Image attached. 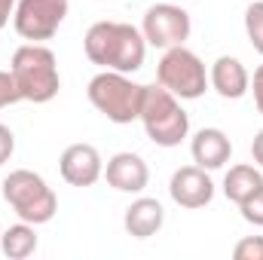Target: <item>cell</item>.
Returning a JSON list of instances; mask_svg holds the SVG:
<instances>
[{
    "label": "cell",
    "mask_w": 263,
    "mask_h": 260,
    "mask_svg": "<svg viewBox=\"0 0 263 260\" xmlns=\"http://www.w3.org/2000/svg\"><path fill=\"white\" fill-rule=\"evenodd\" d=\"M86 59L104 70L135 73L144 67L147 40L129 22H95L83 37Z\"/></svg>",
    "instance_id": "cell-1"
},
{
    "label": "cell",
    "mask_w": 263,
    "mask_h": 260,
    "mask_svg": "<svg viewBox=\"0 0 263 260\" xmlns=\"http://www.w3.org/2000/svg\"><path fill=\"white\" fill-rule=\"evenodd\" d=\"M9 70L18 83L22 101H34V104H46L59 95L62 89V77H59V62L55 52L43 43H25L12 52Z\"/></svg>",
    "instance_id": "cell-2"
},
{
    "label": "cell",
    "mask_w": 263,
    "mask_h": 260,
    "mask_svg": "<svg viewBox=\"0 0 263 260\" xmlns=\"http://www.w3.org/2000/svg\"><path fill=\"white\" fill-rule=\"evenodd\" d=\"M144 92H147V86L129 80V73H120V70L95 73L89 80V89H86L92 107L117 126H129L135 120H141Z\"/></svg>",
    "instance_id": "cell-3"
},
{
    "label": "cell",
    "mask_w": 263,
    "mask_h": 260,
    "mask_svg": "<svg viewBox=\"0 0 263 260\" xmlns=\"http://www.w3.org/2000/svg\"><path fill=\"white\" fill-rule=\"evenodd\" d=\"M3 199L25 224H49L59 211V196L43 181V175L31 169H15L3 178Z\"/></svg>",
    "instance_id": "cell-4"
},
{
    "label": "cell",
    "mask_w": 263,
    "mask_h": 260,
    "mask_svg": "<svg viewBox=\"0 0 263 260\" xmlns=\"http://www.w3.org/2000/svg\"><path fill=\"white\" fill-rule=\"evenodd\" d=\"M141 123H144L147 138L156 147H178L190 135V117H187V110L162 86H147L144 104H141Z\"/></svg>",
    "instance_id": "cell-5"
},
{
    "label": "cell",
    "mask_w": 263,
    "mask_h": 260,
    "mask_svg": "<svg viewBox=\"0 0 263 260\" xmlns=\"http://www.w3.org/2000/svg\"><path fill=\"white\" fill-rule=\"evenodd\" d=\"M156 80L162 89H168L175 98H202L208 89V70L205 62L187 46H172L156 65Z\"/></svg>",
    "instance_id": "cell-6"
},
{
    "label": "cell",
    "mask_w": 263,
    "mask_h": 260,
    "mask_svg": "<svg viewBox=\"0 0 263 260\" xmlns=\"http://www.w3.org/2000/svg\"><path fill=\"white\" fill-rule=\"evenodd\" d=\"M190 12L172 0L165 3H156L144 12V22H141V34L147 40V46H156V49H172V46H184L190 40Z\"/></svg>",
    "instance_id": "cell-7"
},
{
    "label": "cell",
    "mask_w": 263,
    "mask_h": 260,
    "mask_svg": "<svg viewBox=\"0 0 263 260\" xmlns=\"http://www.w3.org/2000/svg\"><path fill=\"white\" fill-rule=\"evenodd\" d=\"M67 6H70L67 0H18L12 12L15 34L31 43L55 37V31L62 28L67 15Z\"/></svg>",
    "instance_id": "cell-8"
},
{
    "label": "cell",
    "mask_w": 263,
    "mask_h": 260,
    "mask_svg": "<svg viewBox=\"0 0 263 260\" xmlns=\"http://www.w3.org/2000/svg\"><path fill=\"white\" fill-rule=\"evenodd\" d=\"M59 172L70 187H92L104 175V159L92 144H70L59 159Z\"/></svg>",
    "instance_id": "cell-9"
},
{
    "label": "cell",
    "mask_w": 263,
    "mask_h": 260,
    "mask_svg": "<svg viewBox=\"0 0 263 260\" xmlns=\"http://www.w3.org/2000/svg\"><path fill=\"white\" fill-rule=\"evenodd\" d=\"M168 193L181 208H205L214 199V181L202 165H184L172 175Z\"/></svg>",
    "instance_id": "cell-10"
},
{
    "label": "cell",
    "mask_w": 263,
    "mask_h": 260,
    "mask_svg": "<svg viewBox=\"0 0 263 260\" xmlns=\"http://www.w3.org/2000/svg\"><path fill=\"white\" fill-rule=\"evenodd\" d=\"M104 178H107V187H114L120 193H141L150 184V169L138 153L123 150V153H114L107 159Z\"/></svg>",
    "instance_id": "cell-11"
},
{
    "label": "cell",
    "mask_w": 263,
    "mask_h": 260,
    "mask_svg": "<svg viewBox=\"0 0 263 260\" xmlns=\"http://www.w3.org/2000/svg\"><path fill=\"white\" fill-rule=\"evenodd\" d=\"M190 153H193V162L202 165L205 172H214V169H223L233 156V141L227 138L223 129H199L190 141Z\"/></svg>",
    "instance_id": "cell-12"
},
{
    "label": "cell",
    "mask_w": 263,
    "mask_h": 260,
    "mask_svg": "<svg viewBox=\"0 0 263 260\" xmlns=\"http://www.w3.org/2000/svg\"><path fill=\"white\" fill-rule=\"evenodd\" d=\"M208 86H211L220 98L236 101V98H242V95L251 89V77H248V70H245V65H242L239 59L220 55V59L211 65V70H208Z\"/></svg>",
    "instance_id": "cell-13"
},
{
    "label": "cell",
    "mask_w": 263,
    "mask_h": 260,
    "mask_svg": "<svg viewBox=\"0 0 263 260\" xmlns=\"http://www.w3.org/2000/svg\"><path fill=\"white\" fill-rule=\"evenodd\" d=\"M162 224H165V208L159 199H150V196L135 199L123 214V227L132 239H150L162 230Z\"/></svg>",
    "instance_id": "cell-14"
},
{
    "label": "cell",
    "mask_w": 263,
    "mask_h": 260,
    "mask_svg": "<svg viewBox=\"0 0 263 260\" xmlns=\"http://www.w3.org/2000/svg\"><path fill=\"white\" fill-rule=\"evenodd\" d=\"M257 190H263V172L257 165L239 162V165H233V169L227 172V178H223V196H227L230 202H236V205L248 202Z\"/></svg>",
    "instance_id": "cell-15"
},
{
    "label": "cell",
    "mask_w": 263,
    "mask_h": 260,
    "mask_svg": "<svg viewBox=\"0 0 263 260\" xmlns=\"http://www.w3.org/2000/svg\"><path fill=\"white\" fill-rule=\"evenodd\" d=\"M0 251L9 260H25L37 251V233L34 224H12L9 230L0 233Z\"/></svg>",
    "instance_id": "cell-16"
},
{
    "label": "cell",
    "mask_w": 263,
    "mask_h": 260,
    "mask_svg": "<svg viewBox=\"0 0 263 260\" xmlns=\"http://www.w3.org/2000/svg\"><path fill=\"white\" fill-rule=\"evenodd\" d=\"M245 34H248L254 52L263 55V0L251 3V6L245 9Z\"/></svg>",
    "instance_id": "cell-17"
},
{
    "label": "cell",
    "mask_w": 263,
    "mask_h": 260,
    "mask_svg": "<svg viewBox=\"0 0 263 260\" xmlns=\"http://www.w3.org/2000/svg\"><path fill=\"white\" fill-rule=\"evenodd\" d=\"M236 260H263V236H245L233 248Z\"/></svg>",
    "instance_id": "cell-18"
},
{
    "label": "cell",
    "mask_w": 263,
    "mask_h": 260,
    "mask_svg": "<svg viewBox=\"0 0 263 260\" xmlns=\"http://www.w3.org/2000/svg\"><path fill=\"white\" fill-rule=\"evenodd\" d=\"M22 101V92H18V83L12 77V70H0V110Z\"/></svg>",
    "instance_id": "cell-19"
},
{
    "label": "cell",
    "mask_w": 263,
    "mask_h": 260,
    "mask_svg": "<svg viewBox=\"0 0 263 260\" xmlns=\"http://www.w3.org/2000/svg\"><path fill=\"white\" fill-rule=\"evenodd\" d=\"M239 211H242V217H245L248 224L263 227V190H257L248 202H242V205H239Z\"/></svg>",
    "instance_id": "cell-20"
},
{
    "label": "cell",
    "mask_w": 263,
    "mask_h": 260,
    "mask_svg": "<svg viewBox=\"0 0 263 260\" xmlns=\"http://www.w3.org/2000/svg\"><path fill=\"white\" fill-rule=\"evenodd\" d=\"M12 153H15V135L9 126L0 123V165H6L12 159Z\"/></svg>",
    "instance_id": "cell-21"
},
{
    "label": "cell",
    "mask_w": 263,
    "mask_h": 260,
    "mask_svg": "<svg viewBox=\"0 0 263 260\" xmlns=\"http://www.w3.org/2000/svg\"><path fill=\"white\" fill-rule=\"evenodd\" d=\"M251 156H254V165L263 172V129L254 135V141H251Z\"/></svg>",
    "instance_id": "cell-22"
},
{
    "label": "cell",
    "mask_w": 263,
    "mask_h": 260,
    "mask_svg": "<svg viewBox=\"0 0 263 260\" xmlns=\"http://www.w3.org/2000/svg\"><path fill=\"white\" fill-rule=\"evenodd\" d=\"M254 104H257V110L263 114V65L254 70Z\"/></svg>",
    "instance_id": "cell-23"
},
{
    "label": "cell",
    "mask_w": 263,
    "mask_h": 260,
    "mask_svg": "<svg viewBox=\"0 0 263 260\" xmlns=\"http://www.w3.org/2000/svg\"><path fill=\"white\" fill-rule=\"evenodd\" d=\"M15 3H18V0H0V25L9 22V15L15 12Z\"/></svg>",
    "instance_id": "cell-24"
},
{
    "label": "cell",
    "mask_w": 263,
    "mask_h": 260,
    "mask_svg": "<svg viewBox=\"0 0 263 260\" xmlns=\"http://www.w3.org/2000/svg\"><path fill=\"white\" fill-rule=\"evenodd\" d=\"M172 3H178V0H172Z\"/></svg>",
    "instance_id": "cell-25"
},
{
    "label": "cell",
    "mask_w": 263,
    "mask_h": 260,
    "mask_svg": "<svg viewBox=\"0 0 263 260\" xmlns=\"http://www.w3.org/2000/svg\"><path fill=\"white\" fill-rule=\"evenodd\" d=\"M0 28H3V25H0Z\"/></svg>",
    "instance_id": "cell-26"
},
{
    "label": "cell",
    "mask_w": 263,
    "mask_h": 260,
    "mask_svg": "<svg viewBox=\"0 0 263 260\" xmlns=\"http://www.w3.org/2000/svg\"><path fill=\"white\" fill-rule=\"evenodd\" d=\"M0 233H3V230H0Z\"/></svg>",
    "instance_id": "cell-27"
}]
</instances>
